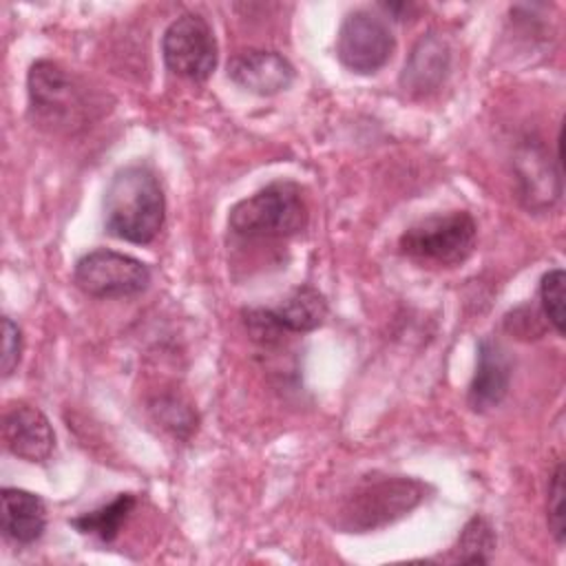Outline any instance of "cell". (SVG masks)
Listing matches in <instances>:
<instances>
[{
	"label": "cell",
	"mask_w": 566,
	"mask_h": 566,
	"mask_svg": "<svg viewBox=\"0 0 566 566\" xmlns=\"http://www.w3.org/2000/svg\"><path fill=\"white\" fill-rule=\"evenodd\" d=\"M166 219V199L153 168L130 164L119 168L104 192V228L108 234L146 245Z\"/></svg>",
	"instance_id": "6da1fadb"
},
{
	"label": "cell",
	"mask_w": 566,
	"mask_h": 566,
	"mask_svg": "<svg viewBox=\"0 0 566 566\" xmlns=\"http://www.w3.org/2000/svg\"><path fill=\"white\" fill-rule=\"evenodd\" d=\"M228 226L243 239H287L305 230L307 206L294 181H272L230 208Z\"/></svg>",
	"instance_id": "7a4b0ae2"
},
{
	"label": "cell",
	"mask_w": 566,
	"mask_h": 566,
	"mask_svg": "<svg viewBox=\"0 0 566 566\" xmlns=\"http://www.w3.org/2000/svg\"><path fill=\"white\" fill-rule=\"evenodd\" d=\"M427 493L416 478L391 475L367 480L354 489L336 513V526L345 533H371L394 524L413 511Z\"/></svg>",
	"instance_id": "3957f363"
},
{
	"label": "cell",
	"mask_w": 566,
	"mask_h": 566,
	"mask_svg": "<svg viewBox=\"0 0 566 566\" xmlns=\"http://www.w3.org/2000/svg\"><path fill=\"white\" fill-rule=\"evenodd\" d=\"M27 86L31 115L38 126L55 133H73L91 119L93 104L88 93L60 64L51 60L33 62Z\"/></svg>",
	"instance_id": "277c9868"
},
{
	"label": "cell",
	"mask_w": 566,
	"mask_h": 566,
	"mask_svg": "<svg viewBox=\"0 0 566 566\" xmlns=\"http://www.w3.org/2000/svg\"><path fill=\"white\" fill-rule=\"evenodd\" d=\"M478 241V223L467 210L431 214L409 226L400 239V252L422 265L451 268L464 263Z\"/></svg>",
	"instance_id": "5b68a950"
},
{
	"label": "cell",
	"mask_w": 566,
	"mask_h": 566,
	"mask_svg": "<svg viewBox=\"0 0 566 566\" xmlns=\"http://www.w3.org/2000/svg\"><path fill=\"white\" fill-rule=\"evenodd\" d=\"M73 281L93 298H126L148 287L150 270L130 254L97 248L75 263Z\"/></svg>",
	"instance_id": "8992f818"
},
{
	"label": "cell",
	"mask_w": 566,
	"mask_h": 566,
	"mask_svg": "<svg viewBox=\"0 0 566 566\" xmlns=\"http://www.w3.org/2000/svg\"><path fill=\"white\" fill-rule=\"evenodd\" d=\"M161 55L179 77L203 82L217 66V40L208 20L199 13L175 18L161 38Z\"/></svg>",
	"instance_id": "52a82bcc"
},
{
	"label": "cell",
	"mask_w": 566,
	"mask_h": 566,
	"mask_svg": "<svg viewBox=\"0 0 566 566\" xmlns=\"http://www.w3.org/2000/svg\"><path fill=\"white\" fill-rule=\"evenodd\" d=\"M394 46L396 40L387 22L367 9L349 11L338 27L336 55L354 73H376L389 62Z\"/></svg>",
	"instance_id": "ba28073f"
},
{
	"label": "cell",
	"mask_w": 566,
	"mask_h": 566,
	"mask_svg": "<svg viewBox=\"0 0 566 566\" xmlns=\"http://www.w3.org/2000/svg\"><path fill=\"white\" fill-rule=\"evenodd\" d=\"M2 442L9 453L27 462H44L55 447L49 418L33 405L15 402L2 418Z\"/></svg>",
	"instance_id": "9c48e42d"
},
{
	"label": "cell",
	"mask_w": 566,
	"mask_h": 566,
	"mask_svg": "<svg viewBox=\"0 0 566 566\" xmlns=\"http://www.w3.org/2000/svg\"><path fill=\"white\" fill-rule=\"evenodd\" d=\"M294 66L276 51L250 49L230 57L228 77L248 93L270 97L294 82Z\"/></svg>",
	"instance_id": "30bf717a"
},
{
	"label": "cell",
	"mask_w": 566,
	"mask_h": 566,
	"mask_svg": "<svg viewBox=\"0 0 566 566\" xmlns=\"http://www.w3.org/2000/svg\"><path fill=\"white\" fill-rule=\"evenodd\" d=\"M511 358L509 352L493 338H482L478 345V365L469 385L467 402L475 413L495 409L511 387Z\"/></svg>",
	"instance_id": "8fae6325"
},
{
	"label": "cell",
	"mask_w": 566,
	"mask_h": 566,
	"mask_svg": "<svg viewBox=\"0 0 566 566\" xmlns=\"http://www.w3.org/2000/svg\"><path fill=\"white\" fill-rule=\"evenodd\" d=\"M449 66H451L449 42L440 33L429 31L411 49L400 75V86L405 88V93L413 97H424L440 88V84L449 73Z\"/></svg>",
	"instance_id": "7c38bea8"
},
{
	"label": "cell",
	"mask_w": 566,
	"mask_h": 566,
	"mask_svg": "<svg viewBox=\"0 0 566 566\" xmlns=\"http://www.w3.org/2000/svg\"><path fill=\"white\" fill-rule=\"evenodd\" d=\"M2 500V533L15 544H33L42 537L46 528V504L40 495L4 486L0 491Z\"/></svg>",
	"instance_id": "4fadbf2b"
},
{
	"label": "cell",
	"mask_w": 566,
	"mask_h": 566,
	"mask_svg": "<svg viewBox=\"0 0 566 566\" xmlns=\"http://www.w3.org/2000/svg\"><path fill=\"white\" fill-rule=\"evenodd\" d=\"M270 312L285 334H305L323 325L327 316V301L316 287L298 285Z\"/></svg>",
	"instance_id": "5bb4252c"
},
{
	"label": "cell",
	"mask_w": 566,
	"mask_h": 566,
	"mask_svg": "<svg viewBox=\"0 0 566 566\" xmlns=\"http://www.w3.org/2000/svg\"><path fill=\"white\" fill-rule=\"evenodd\" d=\"M137 504V497L133 493H119L108 504L88 511L80 517L69 520L73 528H77L82 535L97 537L99 542H113L119 535L122 524L128 520Z\"/></svg>",
	"instance_id": "9a60e30c"
},
{
	"label": "cell",
	"mask_w": 566,
	"mask_h": 566,
	"mask_svg": "<svg viewBox=\"0 0 566 566\" xmlns=\"http://www.w3.org/2000/svg\"><path fill=\"white\" fill-rule=\"evenodd\" d=\"M546 155L539 146H526L517 155V172L522 181V197L528 199V208H546L557 195L551 192V161H544Z\"/></svg>",
	"instance_id": "2e32d148"
},
{
	"label": "cell",
	"mask_w": 566,
	"mask_h": 566,
	"mask_svg": "<svg viewBox=\"0 0 566 566\" xmlns=\"http://www.w3.org/2000/svg\"><path fill=\"white\" fill-rule=\"evenodd\" d=\"M493 548H495L493 526L489 524L486 517L475 515L460 531L451 559L460 564H489Z\"/></svg>",
	"instance_id": "e0dca14e"
},
{
	"label": "cell",
	"mask_w": 566,
	"mask_h": 566,
	"mask_svg": "<svg viewBox=\"0 0 566 566\" xmlns=\"http://www.w3.org/2000/svg\"><path fill=\"white\" fill-rule=\"evenodd\" d=\"M564 285L566 274L562 268L548 270L539 281V305L546 316V321L553 325V329L564 336V323H566V305H564Z\"/></svg>",
	"instance_id": "ac0fdd59"
},
{
	"label": "cell",
	"mask_w": 566,
	"mask_h": 566,
	"mask_svg": "<svg viewBox=\"0 0 566 566\" xmlns=\"http://www.w3.org/2000/svg\"><path fill=\"white\" fill-rule=\"evenodd\" d=\"M546 520L553 537L557 544H564L566 539V511H564V464L557 462L546 493Z\"/></svg>",
	"instance_id": "d6986e66"
},
{
	"label": "cell",
	"mask_w": 566,
	"mask_h": 566,
	"mask_svg": "<svg viewBox=\"0 0 566 566\" xmlns=\"http://www.w3.org/2000/svg\"><path fill=\"white\" fill-rule=\"evenodd\" d=\"M243 323H245L248 332L252 334V338L263 345H274L285 334L281 329V325L274 321L270 310H248V312H243Z\"/></svg>",
	"instance_id": "ffe728a7"
},
{
	"label": "cell",
	"mask_w": 566,
	"mask_h": 566,
	"mask_svg": "<svg viewBox=\"0 0 566 566\" xmlns=\"http://www.w3.org/2000/svg\"><path fill=\"white\" fill-rule=\"evenodd\" d=\"M20 354H22V332L18 323L4 316L2 318V376L4 378H9L15 371L20 363Z\"/></svg>",
	"instance_id": "44dd1931"
}]
</instances>
